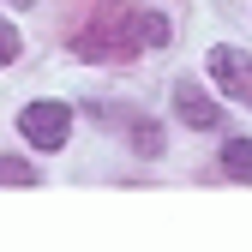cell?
<instances>
[{
  "mask_svg": "<svg viewBox=\"0 0 252 252\" xmlns=\"http://www.w3.org/2000/svg\"><path fill=\"white\" fill-rule=\"evenodd\" d=\"M162 42H168V18L114 6V0L96 6V18L78 30V54L84 60H132L138 48H162Z\"/></svg>",
  "mask_w": 252,
  "mask_h": 252,
  "instance_id": "cell-1",
  "label": "cell"
},
{
  "mask_svg": "<svg viewBox=\"0 0 252 252\" xmlns=\"http://www.w3.org/2000/svg\"><path fill=\"white\" fill-rule=\"evenodd\" d=\"M66 126H72L66 102H30L18 114V132L36 144V150H60V144H66Z\"/></svg>",
  "mask_w": 252,
  "mask_h": 252,
  "instance_id": "cell-2",
  "label": "cell"
},
{
  "mask_svg": "<svg viewBox=\"0 0 252 252\" xmlns=\"http://www.w3.org/2000/svg\"><path fill=\"white\" fill-rule=\"evenodd\" d=\"M210 78L222 84L234 102H252V54H240V48H210Z\"/></svg>",
  "mask_w": 252,
  "mask_h": 252,
  "instance_id": "cell-3",
  "label": "cell"
},
{
  "mask_svg": "<svg viewBox=\"0 0 252 252\" xmlns=\"http://www.w3.org/2000/svg\"><path fill=\"white\" fill-rule=\"evenodd\" d=\"M174 114H180L186 126H198V132H210V126L222 120V108H216L198 84H180V90H174Z\"/></svg>",
  "mask_w": 252,
  "mask_h": 252,
  "instance_id": "cell-4",
  "label": "cell"
},
{
  "mask_svg": "<svg viewBox=\"0 0 252 252\" xmlns=\"http://www.w3.org/2000/svg\"><path fill=\"white\" fill-rule=\"evenodd\" d=\"M222 168L234 180H252V138H228L222 144Z\"/></svg>",
  "mask_w": 252,
  "mask_h": 252,
  "instance_id": "cell-5",
  "label": "cell"
},
{
  "mask_svg": "<svg viewBox=\"0 0 252 252\" xmlns=\"http://www.w3.org/2000/svg\"><path fill=\"white\" fill-rule=\"evenodd\" d=\"M132 144H138V156H162V132H156L150 120H138V126H132Z\"/></svg>",
  "mask_w": 252,
  "mask_h": 252,
  "instance_id": "cell-6",
  "label": "cell"
},
{
  "mask_svg": "<svg viewBox=\"0 0 252 252\" xmlns=\"http://www.w3.org/2000/svg\"><path fill=\"white\" fill-rule=\"evenodd\" d=\"M0 180H6V186H30V180H36V168H30L24 156H6V162H0Z\"/></svg>",
  "mask_w": 252,
  "mask_h": 252,
  "instance_id": "cell-7",
  "label": "cell"
},
{
  "mask_svg": "<svg viewBox=\"0 0 252 252\" xmlns=\"http://www.w3.org/2000/svg\"><path fill=\"white\" fill-rule=\"evenodd\" d=\"M12 54H18V30L0 24V66H12Z\"/></svg>",
  "mask_w": 252,
  "mask_h": 252,
  "instance_id": "cell-8",
  "label": "cell"
},
{
  "mask_svg": "<svg viewBox=\"0 0 252 252\" xmlns=\"http://www.w3.org/2000/svg\"><path fill=\"white\" fill-rule=\"evenodd\" d=\"M12 6H36V0H12Z\"/></svg>",
  "mask_w": 252,
  "mask_h": 252,
  "instance_id": "cell-9",
  "label": "cell"
}]
</instances>
